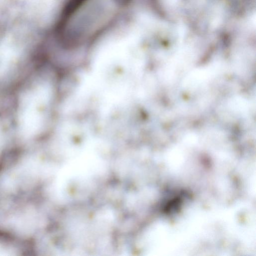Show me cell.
I'll return each mask as SVG.
<instances>
[{
	"mask_svg": "<svg viewBox=\"0 0 256 256\" xmlns=\"http://www.w3.org/2000/svg\"><path fill=\"white\" fill-rule=\"evenodd\" d=\"M79 4L72 12L66 22H76L66 26L74 24V26L66 30L64 32L71 34V36L82 37L91 34L106 20L112 16L120 2L117 0H83Z\"/></svg>",
	"mask_w": 256,
	"mask_h": 256,
	"instance_id": "1",
	"label": "cell"
}]
</instances>
